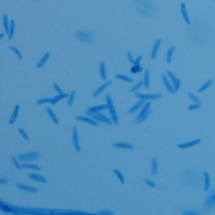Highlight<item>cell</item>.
Returning a JSON list of instances; mask_svg holds the SVG:
<instances>
[{"label":"cell","instance_id":"6da1fadb","mask_svg":"<svg viewBox=\"0 0 215 215\" xmlns=\"http://www.w3.org/2000/svg\"><path fill=\"white\" fill-rule=\"evenodd\" d=\"M106 100H107L108 110H109V112H110V114H111V118H112L113 122H114V124H118V123H119V120H118L117 114H116L115 108H114V105H113V100H112V98H111L110 94L106 95Z\"/></svg>","mask_w":215,"mask_h":215},{"label":"cell","instance_id":"7a4b0ae2","mask_svg":"<svg viewBox=\"0 0 215 215\" xmlns=\"http://www.w3.org/2000/svg\"><path fill=\"white\" fill-rule=\"evenodd\" d=\"M89 116H91L92 119H94V120H96V121H102V122H105L106 124H108V125H112L113 123H114L112 119H109L107 116L103 115V114L94 113V114H90Z\"/></svg>","mask_w":215,"mask_h":215},{"label":"cell","instance_id":"3957f363","mask_svg":"<svg viewBox=\"0 0 215 215\" xmlns=\"http://www.w3.org/2000/svg\"><path fill=\"white\" fill-rule=\"evenodd\" d=\"M168 78L169 77H167V74H163L162 75V80H163V83H164V86H165L166 89H167L171 94H174L176 91H175V89H174V86L171 84V82L169 81Z\"/></svg>","mask_w":215,"mask_h":215},{"label":"cell","instance_id":"277c9868","mask_svg":"<svg viewBox=\"0 0 215 215\" xmlns=\"http://www.w3.org/2000/svg\"><path fill=\"white\" fill-rule=\"evenodd\" d=\"M166 74H167V76L170 78L171 81H172V84H173V86H174L175 91H177V90L179 89V87H180V84H181V81H180V79H178V78L175 77L174 74H173L172 72H170V71H167V72H166Z\"/></svg>","mask_w":215,"mask_h":215},{"label":"cell","instance_id":"5b68a950","mask_svg":"<svg viewBox=\"0 0 215 215\" xmlns=\"http://www.w3.org/2000/svg\"><path fill=\"white\" fill-rule=\"evenodd\" d=\"M135 96L140 100H158V98H162V94H145V93H135Z\"/></svg>","mask_w":215,"mask_h":215},{"label":"cell","instance_id":"8992f818","mask_svg":"<svg viewBox=\"0 0 215 215\" xmlns=\"http://www.w3.org/2000/svg\"><path fill=\"white\" fill-rule=\"evenodd\" d=\"M73 143H74L75 150L77 151V152H80L81 148H80V143H79V137H78L77 128H76L75 126L73 127Z\"/></svg>","mask_w":215,"mask_h":215},{"label":"cell","instance_id":"52a82bcc","mask_svg":"<svg viewBox=\"0 0 215 215\" xmlns=\"http://www.w3.org/2000/svg\"><path fill=\"white\" fill-rule=\"evenodd\" d=\"M201 143L200 138H197V139H194L192 141H188V143H178L177 147L179 149H188V148H193L195 145H197L198 143Z\"/></svg>","mask_w":215,"mask_h":215},{"label":"cell","instance_id":"ba28073f","mask_svg":"<svg viewBox=\"0 0 215 215\" xmlns=\"http://www.w3.org/2000/svg\"><path fill=\"white\" fill-rule=\"evenodd\" d=\"M106 109H108V105L94 106V107L89 108V109L86 111V113H87V115H90V114H94V113H100V111H104L106 110Z\"/></svg>","mask_w":215,"mask_h":215},{"label":"cell","instance_id":"9c48e42d","mask_svg":"<svg viewBox=\"0 0 215 215\" xmlns=\"http://www.w3.org/2000/svg\"><path fill=\"white\" fill-rule=\"evenodd\" d=\"M112 83H113V81H107V82L104 83L103 85H100V87H98V89L94 91V93H93V98H98V95H100V93L103 92L104 90H106L108 87H109V86L112 85Z\"/></svg>","mask_w":215,"mask_h":215},{"label":"cell","instance_id":"30bf717a","mask_svg":"<svg viewBox=\"0 0 215 215\" xmlns=\"http://www.w3.org/2000/svg\"><path fill=\"white\" fill-rule=\"evenodd\" d=\"M38 157H39V154H38V153H30V154L20 155L18 157V159L22 161H26V160H34V159H37Z\"/></svg>","mask_w":215,"mask_h":215},{"label":"cell","instance_id":"8fae6325","mask_svg":"<svg viewBox=\"0 0 215 215\" xmlns=\"http://www.w3.org/2000/svg\"><path fill=\"white\" fill-rule=\"evenodd\" d=\"M161 43H162V40H161V39H157V40H156L155 44H154V46H153V48H152V52H151V58H152V60H155L156 56H157L158 50H159V48H160Z\"/></svg>","mask_w":215,"mask_h":215},{"label":"cell","instance_id":"7c38bea8","mask_svg":"<svg viewBox=\"0 0 215 215\" xmlns=\"http://www.w3.org/2000/svg\"><path fill=\"white\" fill-rule=\"evenodd\" d=\"M28 177L30 178V179H33V180H35V181H38V182H41V183L47 182V180L45 179L43 176L37 174V173H31V174L28 175Z\"/></svg>","mask_w":215,"mask_h":215},{"label":"cell","instance_id":"4fadbf2b","mask_svg":"<svg viewBox=\"0 0 215 215\" xmlns=\"http://www.w3.org/2000/svg\"><path fill=\"white\" fill-rule=\"evenodd\" d=\"M76 120H80V121H83V122L85 123H88V124H90V125L92 126H98V123L95 122L94 119H90V118H87V117H83V116H77L76 117Z\"/></svg>","mask_w":215,"mask_h":215},{"label":"cell","instance_id":"5bb4252c","mask_svg":"<svg viewBox=\"0 0 215 215\" xmlns=\"http://www.w3.org/2000/svg\"><path fill=\"white\" fill-rule=\"evenodd\" d=\"M113 147L115 149H126V150H133L134 149V147L131 143H116L113 145Z\"/></svg>","mask_w":215,"mask_h":215},{"label":"cell","instance_id":"9a60e30c","mask_svg":"<svg viewBox=\"0 0 215 215\" xmlns=\"http://www.w3.org/2000/svg\"><path fill=\"white\" fill-rule=\"evenodd\" d=\"M180 10H181V15H182V18L184 20V22L188 24V25H190V20L188 18V11H186V6H185L184 3H181V6H180Z\"/></svg>","mask_w":215,"mask_h":215},{"label":"cell","instance_id":"2e32d148","mask_svg":"<svg viewBox=\"0 0 215 215\" xmlns=\"http://www.w3.org/2000/svg\"><path fill=\"white\" fill-rule=\"evenodd\" d=\"M143 86L145 89L150 88V70L145 69V75H143Z\"/></svg>","mask_w":215,"mask_h":215},{"label":"cell","instance_id":"e0dca14e","mask_svg":"<svg viewBox=\"0 0 215 215\" xmlns=\"http://www.w3.org/2000/svg\"><path fill=\"white\" fill-rule=\"evenodd\" d=\"M158 172V160L156 158H153L152 164H151V174L153 176H156Z\"/></svg>","mask_w":215,"mask_h":215},{"label":"cell","instance_id":"ac0fdd59","mask_svg":"<svg viewBox=\"0 0 215 215\" xmlns=\"http://www.w3.org/2000/svg\"><path fill=\"white\" fill-rule=\"evenodd\" d=\"M17 186H18L19 188H21V190H27V192H31V193H38L37 188H32V186H30V185H26V184H23V183H18Z\"/></svg>","mask_w":215,"mask_h":215},{"label":"cell","instance_id":"d6986e66","mask_svg":"<svg viewBox=\"0 0 215 215\" xmlns=\"http://www.w3.org/2000/svg\"><path fill=\"white\" fill-rule=\"evenodd\" d=\"M145 103H147V102H145V100H140L139 102H138V103H136V104H135V105L133 106V107L131 108V109H129V111H128V113H129V114H133V113H134L135 111H137L140 107H143V106L145 105Z\"/></svg>","mask_w":215,"mask_h":215},{"label":"cell","instance_id":"ffe728a7","mask_svg":"<svg viewBox=\"0 0 215 215\" xmlns=\"http://www.w3.org/2000/svg\"><path fill=\"white\" fill-rule=\"evenodd\" d=\"M76 36H77L78 38H80L81 40H84V41L92 40V36L90 35V34H87V33H84V32H78L77 34H76Z\"/></svg>","mask_w":215,"mask_h":215},{"label":"cell","instance_id":"44dd1931","mask_svg":"<svg viewBox=\"0 0 215 215\" xmlns=\"http://www.w3.org/2000/svg\"><path fill=\"white\" fill-rule=\"evenodd\" d=\"M19 110H20V106L19 105H15V110H13V115H11V117H10L9 119V124L11 125V124H13L15 121V119L18 118V115H19Z\"/></svg>","mask_w":215,"mask_h":215},{"label":"cell","instance_id":"7402d4cb","mask_svg":"<svg viewBox=\"0 0 215 215\" xmlns=\"http://www.w3.org/2000/svg\"><path fill=\"white\" fill-rule=\"evenodd\" d=\"M150 114H151V110H149L148 112L145 113V114H143V115H138L137 117L135 118L134 123H135V124H138V123L143 122V120H145V119H148L149 116H150Z\"/></svg>","mask_w":215,"mask_h":215},{"label":"cell","instance_id":"603a6c76","mask_svg":"<svg viewBox=\"0 0 215 215\" xmlns=\"http://www.w3.org/2000/svg\"><path fill=\"white\" fill-rule=\"evenodd\" d=\"M174 50H175V46H174V45L170 46V48L168 49L167 54H166V63H167V64H170L171 63V60H172V55H173V53H174Z\"/></svg>","mask_w":215,"mask_h":215},{"label":"cell","instance_id":"cb8c5ba5","mask_svg":"<svg viewBox=\"0 0 215 215\" xmlns=\"http://www.w3.org/2000/svg\"><path fill=\"white\" fill-rule=\"evenodd\" d=\"M69 98V94H68V93H62V94H58V95H56V96H54V98H51L50 104H51V105H55L58 100H64V98Z\"/></svg>","mask_w":215,"mask_h":215},{"label":"cell","instance_id":"d4e9b609","mask_svg":"<svg viewBox=\"0 0 215 215\" xmlns=\"http://www.w3.org/2000/svg\"><path fill=\"white\" fill-rule=\"evenodd\" d=\"M212 82H213V81L211 80V79H209L208 81H206V83H204V84H203V85L201 86V87L199 88V89H198V92H199V93L204 92V91H205L206 89H208V88H209L211 85H212Z\"/></svg>","mask_w":215,"mask_h":215},{"label":"cell","instance_id":"484cf974","mask_svg":"<svg viewBox=\"0 0 215 215\" xmlns=\"http://www.w3.org/2000/svg\"><path fill=\"white\" fill-rule=\"evenodd\" d=\"M204 179H205V192H208L209 190V188H210V176L208 174V172H204Z\"/></svg>","mask_w":215,"mask_h":215},{"label":"cell","instance_id":"4316f807","mask_svg":"<svg viewBox=\"0 0 215 215\" xmlns=\"http://www.w3.org/2000/svg\"><path fill=\"white\" fill-rule=\"evenodd\" d=\"M48 58H49V53H48V52H46V53H45V54L42 56V58H41V60H39V63H38L37 65H36V67H37V68H41V67H43V66L45 65V63L47 62V60H48Z\"/></svg>","mask_w":215,"mask_h":215},{"label":"cell","instance_id":"83f0119b","mask_svg":"<svg viewBox=\"0 0 215 215\" xmlns=\"http://www.w3.org/2000/svg\"><path fill=\"white\" fill-rule=\"evenodd\" d=\"M115 77L117 78V79H120V80H123V81H126V82H134V80H133V78L131 77H128V76H125V75H121V74H116Z\"/></svg>","mask_w":215,"mask_h":215},{"label":"cell","instance_id":"f1b7e54d","mask_svg":"<svg viewBox=\"0 0 215 215\" xmlns=\"http://www.w3.org/2000/svg\"><path fill=\"white\" fill-rule=\"evenodd\" d=\"M13 33H15V21L11 20L9 23V33H8V38H9V40L13 39Z\"/></svg>","mask_w":215,"mask_h":215},{"label":"cell","instance_id":"f546056e","mask_svg":"<svg viewBox=\"0 0 215 215\" xmlns=\"http://www.w3.org/2000/svg\"><path fill=\"white\" fill-rule=\"evenodd\" d=\"M46 111H47V113H48V115H49V117H50V119L53 121V123L54 124H58V118L55 117V115H54V113H53V111L50 109V108H47L46 109Z\"/></svg>","mask_w":215,"mask_h":215},{"label":"cell","instance_id":"4dcf8cb0","mask_svg":"<svg viewBox=\"0 0 215 215\" xmlns=\"http://www.w3.org/2000/svg\"><path fill=\"white\" fill-rule=\"evenodd\" d=\"M100 77L103 78V80H106L107 79V75H106V69H105V63L102 62L100 64Z\"/></svg>","mask_w":215,"mask_h":215},{"label":"cell","instance_id":"1f68e13d","mask_svg":"<svg viewBox=\"0 0 215 215\" xmlns=\"http://www.w3.org/2000/svg\"><path fill=\"white\" fill-rule=\"evenodd\" d=\"M143 85V81H139V82L136 83V84H135V85L133 86V87L130 88V91H131V92H134V93H135V92H136V91H137V90L139 89V88L141 87Z\"/></svg>","mask_w":215,"mask_h":215},{"label":"cell","instance_id":"d6a6232c","mask_svg":"<svg viewBox=\"0 0 215 215\" xmlns=\"http://www.w3.org/2000/svg\"><path fill=\"white\" fill-rule=\"evenodd\" d=\"M3 26H4V29H5V32L9 33V25H8V21H7V15H3Z\"/></svg>","mask_w":215,"mask_h":215},{"label":"cell","instance_id":"836d02e7","mask_svg":"<svg viewBox=\"0 0 215 215\" xmlns=\"http://www.w3.org/2000/svg\"><path fill=\"white\" fill-rule=\"evenodd\" d=\"M75 95H76V91L74 90V91H72L71 92V94L69 95V100H68V107L70 108V107H72V105H73V100H74V98H75Z\"/></svg>","mask_w":215,"mask_h":215},{"label":"cell","instance_id":"e575fe53","mask_svg":"<svg viewBox=\"0 0 215 215\" xmlns=\"http://www.w3.org/2000/svg\"><path fill=\"white\" fill-rule=\"evenodd\" d=\"M114 172H115L116 176H117V177L119 178V180H120V182L122 183V184H124V183H125V180H124V177H123V175L121 174L120 171L117 170V169H115V170H114Z\"/></svg>","mask_w":215,"mask_h":215},{"label":"cell","instance_id":"d590c367","mask_svg":"<svg viewBox=\"0 0 215 215\" xmlns=\"http://www.w3.org/2000/svg\"><path fill=\"white\" fill-rule=\"evenodd\" d=\"M141 71H143V68L141 67L140 65H134V67L131 69V72L133 73V74H135V73H139V72H141Z\"/></svg>","mask_w":215,"mask_h":215},{"label":"cell","instance_id":"8d00e7d4","mask_svg":"<svg viewBox=\"0 0 215 215\" xmlns=\"http://www.w3.org/2000/svg\"><path fill=\"white\" fill-rule=\"evenodd\" d=\"M23 167L24 168H30V169H34V170H40V167L37 165H33V164H27V163H25L24 165H23Z\"/></svg>","mask_w":215,"mask_h":215},{"label":"cell","instance_id":"74e56055","mask_svg":"<svg viewBox=\"0 0 215 215\" xmlns=\"http://www.w3.org/2000/svg\"><path fill=\"white\" fill-rule=\"evenodd\" d=\"M188 96H190V100H193L194 103H196V104H201V100H199V98H198L195 94H193V93H192V92H188Z\"/></svg>","mask_w":215,"mask_h":215},{"label":"cell","instance_id":"f35d334b","mask_svg":"<svg viewBox=\"0 0 215 215\" xmlns=\"http://www.w3.org/2000/svg\"><path fill=\"white\" fill-rule=\"evenodd\" d=\"M9 49L11 50V51H13V52H15V54L18 55V58H21V60H22V58H23V56H22V53L20 52V50H19L18 48L15 47V46H9Z\"/></svg>","mask_w":215,"mask_h":215},{"label":"cell","instance_id":"ab89813d","mask_svg":"<svg viewBox=\"0 0 215 215\" xmlns=\"http://www.w3.org/2000/svg\"><path fill=\"white\" fill-rule=\"evenodd\" d=\"M51 102V98H41V100H37V105H42V104H46V103H49Z\"/></svg>","mask_w":215,"mask_h":215},{"label":"cell","instance_id":"60d3db41","mask_svg":"<svg viewBox=\"0 0 215 215\" xmlns=\"http://www.w3.org/2000/svg\"><path fill=\"white\" fill-rule=\"evenodd\" d=\"M11 160H13V164H15V167L18 168V169H22V168H23V166L21 165L20 163H19V161H18L19 159H17V158L13 157V158H11Z\"/></svg>","mask_w":215,"mask_h":215},{"label":"cell","instance_id":"b9f144b4","mask_svg":"<svg viewBox=\"0 0 215 215\" xmlns=\"http://www.w3.org/2000/svg\"><path fill=\"white\" fill-rule=\"evenodd\" d=\"M201 107H202V106H201V104H193V105H192V106H190V107H188V110H190V111H194V110H198V109H200V108Z\"/></svg>","mask_w":215,"mask_h":215},{"label":"cell","instance_id":"7bdbcfd3","mask_svg":"<svg viewBox=\"0 0 215 215\" xmlns=\"http://www.w3.org/2000/svg\"><path fill=\"white\" fill-rule=\"evenodd\" d=\"M19 132L21 133V135H22L23 137L25 138V140H26V141H29V136H28V135H27V133H26L25 131H24V129H22V128H20V129H19Z\"/></svg>","mask_w":215,"mask_h":215},{"label":"cell","instance_id":"ee69618b","mask_svg":"<svg viewBox=\"0 0 215 215\" xmlns=\"http://www.w3.org/2000/svg\"><path fill=\"white\" fill-rule=\"evenodd\" d=\"M145 181L149 186H151V188H156V183L154 182V181H152V180H150L149 178H145Z\"/></svg>","mask_w":215,"mask_h":215},{"label":"cell","instance_id":"f6af8a7d","mask_svg":"<svg viewBox=\"0 0 215 215\" xmlns=\"http://www.w3.org/2000/svg\"><path fill=\"white\" fill-rule=\"evenodd\" d=\"M127 58L129 60V62L130 63H132V64H134L135 63V60L133 58V56H132V54H131V52L130 51H127Z\"/></svg>","mask_w":215,"mask_h":215},{"label":"cell","instance_id":"bcb514c9","mask_svg":"<svg viewBox=\"0 0 215 215\" xmlns=\"http://www.w3.org/2000/svg\"><path fill=\"white\" fill-rule=\"evenodd\" d=\"M53 87H54V89L56 90V92H58V94H62V93H64L63 91H62V89L60 88V86L58 85V84H55V83H54V84H53Z\"/></svg>","mask_w":215,"mask_h":215},{"label":"cell","instance_id":"7dc6e473","mask_svg":"<svg viewBox=\"0 0 215 215\" xmlns=\"http://www.w3.org/2000/svg\"><path fill=\"white\" fill-rule=\"evenodd\" d=\"M141 58H143V56L141 55H139V56H137L136 58V60H135V63H134V65H139V63H140V60H141Z\"/></svg>","mask_w":215,"mask_h":215},{"label":"cell","instance_id":"c3c4849f","mask_svg":"<svg viewBox=\"0 0 215 215\" xmlns=\"http://www.w3.org/2000/svg\"><path fill=\"white\" fill-rule=\"evenodd\" d=\"M100 213H104V214H112V212H108V211H104V212L102 211Z\"/></svg>","mask_w":215,"mask_h":215},{"label":"cell","instance_id":"681fc988","mask_svg":"<svg viewBox=\"0 0 215 215\" xmlns=\"http://www.w3.org/2000/svg\"><path fill=\"white\" fill-rule=\"evenodd\" d=\"M3 182H6V180H5V179H2V180H1V183H3Z\"/></svg>","mask_w":215,"mask_h":215}]
</instances>
